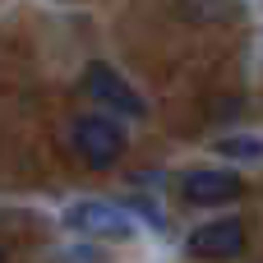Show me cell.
<instances>
[{"label": "cell", "mask_w": 263, "mask_h": 263, "mask_svg": "<svg viewBox=\"0 0 263 263\" xmlns=\"http://www.w3.org/2000/svg\"><path fill=\"white\" fill-rule=\"evenodd\" d=\"M69 143H74V153H79L92 171H111V166L125 157V129H120L111 116H102V111L79 116L74 129H69Z\"/></svg>", "instance_id": "cell-1"}, {"label": "cell", "mask_w": 263, "mask_h": 263, "mask_svg": "<svg viewBox=\"0 0 263 263\" xmlns=\"http://www.w3.org/2000/svg\"><path fill=\"white\" fill-rule=\"evenodd\" d=\"M0 259H5V250H0Z\"/></svg>", "instance_id": "cell-7"}, {"label": "cell", "mask_w": 263, "mask_h": 263, "mask_svg": "<svg viewBox=\"0 0 263 263\" xmlns=\"http://www.w3.org/2000/svg\"><path fill=\"white\" fill-rule=\"evenodd\" d=\"M180 194L194 208H222V203H236L245 194V180L236 171H208V166H199V171L180 176Z\"/></svg>", "instance_id": "cell-3"}, {"label": "cell", "mask_w": 263, "mask_h": 263, "mask_svg": "<svg viewBox=\"0 0 263 263\" xmlns=\"http://www.w3.org/2000/svg\"><path fill=\"white\" fill-rule=\"evenodd\" d=\"M65 222H69L74 231L92 236V240H129V236H134L129 213H120L116 203H102V199H83V203H74V208L65 213Z\"/></svg>", "instance_id": "cell-2"}, {"label": "cell", "mask_w": 263, "mask_h": 263, "mask_svg": "<svg viewBox=\"0 0 263 263\" xmlns=\"http://www.w3.org/2000/svg\"><path fill=\"white\" fill-rule=\"evenodd\" d=\"M83 92L92 97V102H102L106 111H120V116H148V102L111 69V65H88V74H83Z\"/></svg>", "instance_id": "cell-4"}, {"label": "cell", "mask_w": 263, "mask_h": 263, "mask_svg": "<svg viewBox=\"0 0 263 263\" xmlns=\"http://www.w3.org/2000/svg\"><path fill=\"white\" fill-rule=\"evenodd\" d=\"M245 250V222L240 217H217L190 231V254L194 259H236Z\"/></svg>", "instance_id": "cell-5"}, {"label": "cell", "mask_w": 263, "mask_h": 263, "mask_svg": "<svg viewBox=\"0 0 263 263\" xmlns=\"http://www.w3.org/2000/svg\"><path fill=\"white\" fill-rule=\"evenodd\" d=\"M217 148L236 162H263V139H222Z\"/></svg>", "instance_id": "cell-6"}]
</instances>
